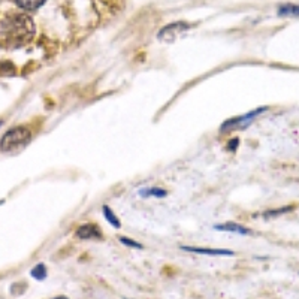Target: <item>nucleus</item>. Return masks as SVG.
Segmentation results:
<instances>
[{"mask_svg": "<svg viewBox=\"0 0 299 299\" xmlns=\"http://www.w3.org/2000/svg\"><path fill=\"white\" fill-rule=\"evenodd\" d=\"M265 111H268V106H260L257 109H253L247 114H242V115H238V117H233V118H229L226 120L221 127H220V132H229V130H233V129H242L245 124H248L251 120H254L256 117H259L260 114H263ZM247 127V126H245Z\"/></svg>", "mask_w": 299, "mask_h": 299, "instance_id": "obj_3", "label": "nucleus"}, {"mask_svg": "<svg viewBox=\"0 0 299 299\" xmlns=\"http://www.w3.org/2000/svg\"><path fill=\"white\" fill-rule=\"evenodd\" d=\"M277 14L280 17H299V5H292V3H287V5H281L277 11Z\"/></svg>", "mask_w": 299, "mask_h": 299, "instance_id": "obj_10", "label": "nucleus"}, {"mask_svg": "<svg viewBox=\"0 0 299 299\" xmlns=\"http://www.w3.org/2000/svg\"><path fill=\"white\" fill-rule=\"evenodd\" d=\"M139 195L142 198H166L168 196V192L160 189V187H151V189H142L139 190Z\"/></svg>", "mask_w": 299, "mask_h": 299, "instance_id": "obj_9", "label": "nucleus"}, {"mask_svg": "<svg viewBox=\"0 0 299 299\" xmlns=\"http://www.w3.org/2000/svg\"><path fill=\"white\" fill-rule=\"evenodd\" d=\"M2 124H3V121H2V120H0V126H2Z\"/></svg>", "mask_w": 299, "mask_h": 299, "instance_id": "obj_17", "label": "nucleus"}, {"mask_svg": "<svg viewBox=\"0 0 299 299\" xmlns=\"http://www.w3.org/2000/svg\"><path fill=\"white\" fill-rule=\"evenodd\" d=\"M181 250L189 251V253H196V254H206V256H232V250H224V248H200V247H181Z\"/></svg>", "mask_w": 299, "mask_h": 299, "instance_id": "obj_6", "label": "nucleus"}, {"mask_svg": "<svg viewBox=\"0 0 299 299\" xmlns=\"http://www.w3.org/2000/svg\"><path fill=\"white\" fill-rule=\"evenodd\" d=\"M120 242H121L123 245L130 247V248H139V250L144 248L142 244H139V242H136V241H133V239H130V238H126V236H120Z\"/></svg>", "mask_w": 299, "mask_h": 299, "instance_id": "obj_14", "label": "nucleus"}, {"mask_svg": "<svg viewBox=\"0 0 299 299\" xmlns=\"http://www.w3.org/2000/svg\"><path fill=\"white\" fill-rule=\"evenodd\" d=\"M47 0H15V3L24 11H35L41 8Z\"/></svg>", "mask_w": 299, "mask_h": 299, "instance_id": "obj_11", "label": "nucleus"}, {"mask_svg": "<svg viewBox=\"0 0 299 299\" xmlns=\"http://www.w3.org/2000/svg\"><path fill=\"white\" fill-rule=\"evenodd\" d=\"M238 144H239V141L235 138V141H230V142H229L227 150H229V151H235V150H236V147H238Z\"/></svg>", "mask_w": 299, "mask_h": 299, "instance_id": "obj_15", "label": "nucleus"}, {"mask_svg": "<svg viewBox=\"0 0 299 299\" xmlns=\"http://www.w3.org/2000/svg\"><path fill=\"white\" fill-rule=\"evenodd\" d=\"M215 230H221V232H229V233H238V235H251V229L242 226V224H238V223H233V221H227V223H223V224H215L214 226Z\"/></svg>", "mask_w": 299, "mask_h": 299, "instance_id": "obj_7", "label": "nucleus"}, {"mask_svg": "<svg viewBox=\"0 0 299 299\" xmlns=\"http://www.w3.org/2000/svg\"><path fill=\"white\" fill-rule=\"evenodd\" d=\"M35 36L33 20L21 12H8L0 17V47L15 50L27 45Z\"/></svg>", "mask_w": 299, "mask_h": 299, "instance_id": "obj_1", "label": "nucleus"}, {"mask_svg": "<svg viewBox=\"0 0 299 299\" xmlns=\"http://www.w3.org/2000/svg\"><path fill=\"white\" fill-rule=\"evenodd\" d=\"M53 299H68L66 296H57V298H53Z\"/></svg>", "mask_w": 299, "mask_h": 299, "instance_id": "obj_16", "label": "nucleus"}, {"mask_svg": "<svg viewBox=\"0 0 299 299\" xmlns=\"http://www.w3.org/2000/svg\"><path fill=\"white\" fill-rule=\"evenodd\" d=\"M30 275H32L35 280H38V281L45 280V278H47V266H45L44 263H38V265L30 271Z\"/></svg>", "mask_w": 299, "mask_h": 299, "instance_id": "obj_13", "label": "nucleus"}, {"mask_svg": "<svg viewBox=\"0 0 299 299\" xmlns=\"http://www.w3.org/2000/svg\"><path fill=\"white\" fill-rule=\"evenodd\" d=\"M293 209H295L293 205H287V206H281V208H275V209H266V211L262 214V217H263L265 220H268V218H275V217H280V215H283V214H287V212H290V211H293Z\"/></svg>", "mask_w": 299, "mask_h": 299, "instance_id": "obj_8", "label": "nucleus"}, {"mask_svg": "<svg viewBox=\"0 0 299 299\" xmlns=\"http://www.w3.org/2000/svg\"><path fill=\"white\" fill-rule=\"evenodd\" d=\"M77 236L80 239H102V232L95 223H86L77 229Z\"/></svg>", "mask_w": 299, "mask_h": 299, "instance_id": "obj_5", "label": "nucleus"}, {"mask_svg": "<svg viewBox=\"0 0 299 299\" xmlns=\"http://www.w3.org/2000/svg\"><path fill=\"white\" fill-rule=\"evenodd\" d=\"M102 211H103V215H105V218H106V221L111 224V226H114V227H121V223H120V220H118V217L114 214V211L108 206V205H103L102 206Z\"/></svg>", "mask_w": 299, "mask_h": 299, "instance_id": "obj_12", "label": "nucleus"}, {"mask_svg": "<svg viewBox=\"0 0 299 299\" xmlns=\"http://www.w3.org/2000/svg\"><path fill=\"white\" fill-rule=\"evenodd\" d=\"M190 29V26L184 21H177V23H171L168 26H165L163 29H160V32L157 33V39L163 41L166 44L175 42L183 33H186Z\"/></svg>", "mask_w": 299, "mask_h": 299, "instance_id": "obj_4", "label": "nucleus"}, {"mask_svg": "<svg viewBox=\"0 0 299 299\" xmlns=\"http://www.w3.org/2000/svg\"><path fill=\"white\" fill-rule=\"evenodd\" d=\"M32 139V132L26 126H17L9 129L0 139V150L2 151H14L18 148L26 147Z\"/></svg>", "mask_w": 299, "mask_h": 299, "instance_id": "obj_2", "label": "nucleus"}]
</instances>
